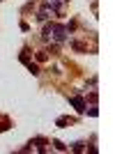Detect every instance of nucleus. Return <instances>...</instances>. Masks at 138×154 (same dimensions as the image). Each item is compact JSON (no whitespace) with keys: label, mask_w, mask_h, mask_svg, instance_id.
I'll return each mask as SVG.
<instances>
[{"label":"nucleus","mask_w":138,"mask_h":154,"mask_svg":"<svg viewBox=\"0 0 138 154\" xmlns=\"http://www.w3.org/2000/svg\"><path fill=\"white\" fill-rule=\"evenodd\" d=\"M69 101H72V106H76V110H78V113H83V110H85V103H83V99H81V97H72Z\"/></svg>","instance_id":"f257e3e1"},{"label":"nucleus","mask_w":138,"mask_h":154,"mask_svg":"<svg viewBox=\"0 0 138 154\" xmlns=\"http://www.w3.org/2000/svg\"><path fill=\"white\" fill-rule=\"evenodd\" d=\"M53 37L58 39V42H62V39L67 37V28H62V26H58L55 28V35H53Z\"/></svg>","instance_id":"f03ea898"}]
</instances>
